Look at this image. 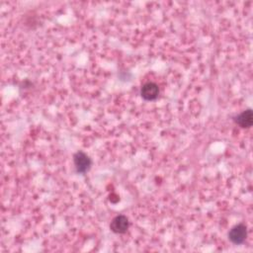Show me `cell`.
I'll return each mask as SVG.
<instances>
[{"label": "cell", "mask_w": 253, "mask_h": 253, "mask_svg": "<svg viewBox=\"0 0 253 253\" xmlns=\"http://www.w3.org/2000/svg\"><path fill=\"white\" fill-rule=\"evenodd\" d=\"M73 162L77 172L80 174L86 173L91 167L90 158L86 154L82 153V151H79V153L73 156Z\"/></svg>", "instance_id": "1"}, {"label": "cell", "mask_w": 253, "mask_h": 253, "mask_svg": "<svg viewBox=\"0 0 253 253\" xmlns=\"http://www.w3.org/2000/svg\"><path fill=\"white\" fill-rule=\"evenodd\" d=\"M246 237H247V227L243 223H239L234 226L229 233L230 240L236 245L242 244L245 241Z\"/></svg>", "instance_id": "2"}, {"label": "cell", "mask_w": 253, "mask_h": 253, "mask_svg": "<svg viewBox=\"0 0 253 253\" xmlns=\"http://www.w3.org/2000/svg\"><path fill=\"white\" fill-rule=\"evenodd\" d=\"M129 227H130L129 219L126 218V216H124V215H120V216L115 217L112 220L111 224H110L111 231L113 233L119 234V235L126 233V231L129 230Z\"/></svg>", "instance_id": "3"}, {"label": "cell", "mask_w": 253, "mask_h": 253, "mask_svg": "<svg viewBox=\"0 0 253 253\" xmlns=\"http://www.w3.org/2000/svg\"><path fill=\"white\" fill-rule=\"evenodd\" d=\"M159 88L154 82H147L142 85L141 89L142 97L146 101H153L158 97Z\"/></svg>", "instance_id": "4"}, {"label": "cell", "mask_w": 253, "mask_h": 253, "mask_svg": "<svg viewBox=\"0 0 253 253\" xmlns=\"http://www.w3.org/2000/svg\"><path fill=\"white\" fill-rule=\"evenodd\" d=\"M236 123L243 129H248L253 124V114L250 109L243 111L236 118Z\"/></svg>", "instance_id": "5"}]
</instances>
